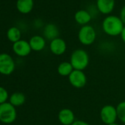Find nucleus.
I'll return each mask as SVG.
<instances>
[{
    "label": "nucleus",
    "instance_id": "20e7f679",
    "mask_svg": "<svg viewBox=\"0 0 125 125\" xmlns=\"http://www.w3.org/2000/svg\"><path fill=\"white\" fill-rule=\"evenodd\" d=\"M96 33L95 29L91 25L83 26L78 32V39L80 42L85 45L89 46L95 42Z\"/></svg>",
    "mask_w": 125,
    "mask_h": 125
},
{
    "label": "nucleus",
    "instance_id": "1a4fd4ad",
    "mask_svg": "<svg viewBox=\"0 0 125 125\" xmlns=\"http://www.w3.org/2000/svg\"><path fill=\"white\" fill-rule=\"evenodd\" d=\"M66 48L67 46L66 41L60 38H55L52 41H50L49 49L51 52L54 55L60 56L63 54L66 51Z\"/></svg>",
    "mask_w": 125,
    "mask_h": 125
},
{
    "label": "nucleus",
    "instance_id": "423d86ee",
    "mask_svg": "<svg viewBox=\"0 0 125 125\" xmlns=\"http://www.w3.org/2000/svg\"><path fill=\"white\" fill-rule=\"evenodd\" d=\"M100 118L106 125L115 123L118 118L116 107L111 104H106L100 110Z\"/></svg>",
    "mask_w": 125,
    "mask_h": 125
},
{
    "label": "nucleus",
    "instance_id": "5701e85b",
    "mask_svg": "<svg viewBox=\"0 0 125 125\" xmlns=\"http://www.w3.org/2000/svg\"><path fill=\"white\" fill-rule=\"evenodd\" d=\"M121 38L122 41L125 43V26H124V27L121 33Z\"/></svg>",
    "mask_w": 125,
    "mask_h": 125
},
{
    "label": "nucleus",
    "instance_id": "4468645a",
    "mask_svg": "<svg viewBox=\"0 0 125 125\" xmlns=\"http://www.w3.org/2000/svg\"><path fill=\"white\" fill-rule=\"evenodd\" d=\"M75 21L83 26L88 25L91 20V16L89 12L85 10H80L74 14Z\"/></svg>",
    "mask_w": 125,
    "mask_h": 125
},
{
    "label": "nucleus",
    "instance_id": "9d476101",
    "mask_svg": "<svg viewBox=\"0 0 125 125\" xmlns=\"http://www.w3.org/2000/svg\"><path fill=\"white\" fill-rule=\"evenodd\" d=\"M57 118L62 125H72L75 120L74 112L69 108H63L59 111Z\"/></svg>",
    "mask_w": 125,
    "mask_h": 125
},
{
    "label": "nucleus",
    "instance_id": "ddd939ff",
    "mask_svg": "<svg viewBox=\"0 0 125 125\" xmlns=\"http://www.w3.org/2000/svg\"><path fill=\"white\" fill-rule=\"evenodd\" d=\"M29 43H30L32 50L35 52L42 51L46 46V40L41 35L32 36L30 38Z\"/></svg>",
    "mask_w": 125,
    "mask_h": 125
},
{
    "label": "nucleus",
    "instance_id": "a211bd4d",
    "mask_svg": "<svg viewBox=\"0 0 125 125\" xmlns=\"http://www.w3.org/2000/svg\"><path fill=\"white\" fill-rule=\"evenodd\" d=\"M7 37L10 41L14 43L21 40V30L18 27H12L10 29H8L7 32Z\"/></svg>",
    "mask_w": 125,
    "mask_h": 125
},
{
    "label": "nucleus",
    "instance_id": "412c9836",
    "mask_svg": "<svg viewBox=\"0 0 125 125\" xmlns=\"http://www.w3.org/2000/svg\"><path fill=\"white\" fill-rule=\"evenodd\" d=\"M120 19H121L122 22L125 24V5L122 8L121 13H120Z\"/></svg>",
    "mask_w": 125,
    "mask_h": 125
},
{
    "label": "nucleus",
    "instance_id": "dca6fc26",
    "mask_svg": "<svg viewBox=\"0 0 125 125\" xmlns=\"http://www.w3.org/2000/svg\"><path fill=\"white\" fill-rule=\"evenodd\" d=\"M74 68L70 62H62L57 66V73L62 77H69L74 71Z\"/></svg>",
    "mask_w": 125,
    "mask_h": 125
},
{
    "label": "nucleus",
    "instance_id": "7ed1b4c3",
    "mask_svg": "<svg viewBox=\"0 0 125 125\" xmlns=\"http://www.w3.org/2000/svg\"><path fill=\"white\" fill-rule=\"evenodd\" d=\"M16 117V109L10 102H5L0 104V121L9 124L14 122Z\"/></svg>",
    "mask_w": 125,
    "mask_h": 125
},
{
    "label": "nucleus",
    "instance_id": "b1692460",
    "mask_svg": "<svg viewBox=\"0 0 125 125\" xmlns=\"http://www.w3.org/2000/svg\"><path fill=\"white\" fill-rule=\"evenodd\" d=\"M108 125H119V124H117V123H113V124H108Z\"/></svg>",
    "mask_w": 125,
    "mask_h": 125
},
{
    "label": "nucleus",
    "instance_id": "39448f33",
    "mask_svg": "<svg viewBox=\"0 0 125 125\" xmlns=\"http://www.w3.org/2000/svg\"><path fill=\"white\" fill-rule=\"evenodd\" d=\"M16 69L13 57L8 53L0 54V74L3 75L11 74Z\"/></svg>",
    "mask_w": 125,
    "mask_h": 125
},
{
    "label": "nucleus",
    "instance_id": "6e6552de",
    "mask_svg": "<svg viewBox=\"0 0 125 125\" xmlns=\"http://www.w3.org/2000/svg\"><path fill=\"white\" fill-rule=\"evenodd\" d=\"M13 51L19 57H27L30 54L32 49L28 41L20 40L13 44Z\"/></svg>",
    "mask_w": 125,
    "mask_h": 125
},
{
    "label": "nucleus",
    "instance_id": "0eeeda50",
    "mask_svg": "<svg viewBox=\"0 0 125 125\" xmlns=\"http://www.w3.org/2000/svg\"><path fill=\"white\" fill-rule=\"evenodd\" d=\"M69 83L75 88H82L87 83V77L83 71L74 70L68 77Z\"/></svg>",
    "mask_w": 125,
    "mask_h": 125
},
{
    "label": "nucleus",
    "instance_id": "f3484780",
    "mask_svg": "<svg viewBox=\"0 0 125 125\" xmlns=\"http://www.w3.org/2000/svg\"><path fill=\"white\" fill-rule=\"evenodd\" d=\"M25 100H26V97L23 93L15 92L10 95L9 102L16 107H19L24 104L25 102Z\"/></svg>",
    "mask_w": 125,
    "mask_h": 125
},
{
    "label": "nucleus",
    "instance_id": "f8f14e48",
    "mask_svg": "<svg viewBox=\"0 0 125 125\" xmlns=\"http://www.w3.org/2000/svg\"><path fill=\"white\" fill-rule=\"evenodd\" d=\"M59 30L57 27L54 24H48L45 26L43 29V36L44 38L52 41V40L59 38Z\"/></svg>",
    "mask_w": 125,
    "mask_h": 125
},
{
    "label": "nucleus",
    "instance_id": "4be33fe9",
    "mask_svg": "<svg viewBox=\"0 0 125 125\" xmlns=\"http://www.w3.org/2000/svg\"><path fill=\"white\" fill-rule=\"evenodd\" d=\"M72 125H91V124L83 120H77Z\"/></svg>",
    "mask_w": 125,
    "mask_h": 125
},
{
    "label": "nucleus",
    "instance_id": "f03ea898",
    "mask_svg": "<svg viewBox=\"0 0 125 125\" xmlns=\"http://www.w3.org/2000/svg\"><path fill=\"white\" fill-rule=\"evenodd\" d=\"M69 62L74 70L83 71L89 64V55L85 50L78 49L72 52Z\"/></svg>",
    "mask_w": 125,
    "mask_h": 125
},
{
    "label": "nucleus",
    "instance_id": "9b49d317",
    "mask_svg": "<svg viewBox=\"0 0 125 125\" xmlns=\"http://www.w3.org/2000/svg\"><path fill=\"white\" fill-rule=\"evenodd\" d=\"M96 6L102 14H110L114 9L115 0H96Z\"/></svg>",
    "mask_w": 125,
    "mask_h": 125
},
{
    "label": "nucleus",
    "instance_id": "6ab92c4d",
    "mask_svg": "<svg viewBox=\"0 0 125 125\" xmlns=\"http://www.w3.org/2000/svg\"><path fill=\"white\" fill-rule=\"evenodd\" d=\"M118 118L124 124H125V101H122L116 106Z\"/></svg>",
    "mask_w": 125,
    "mask_h": 125
},
{
    "label": "nucleus",
    "instance_id": "2eb2a0df",
    "mask_svg": "<svg viewBox=\"0 0 125 125\" xmlns=\"http://www.w3.org/2000/svg\"><path fill=\"white\" fill-rule=\"evenodd\" d=\"M33 0H17L16 2L17 10L23 14L30 13L33 8Z\"/></svg>",
    "mask_w": 125,
    "mask_h": 125
},
{
    "label": "nucleus",
    "instance_id": "aec40b11",
    "mask_svg": "<svg viewBox=\"0 0 125 125\" xmlns=\"http://www.w3.org/2000/svg\"><path fill=\"white\" fill-rule=\"evenodd\" d=\"M9 95L8 91L2 86H0V104L7 102Z\"/></svg>",
    "mask_w": 125,
    "mask_h": 125
},
{
    "label": "nucleus",
    "instance_id": "f257e3e1",
    "mask_svg": "<svg viewBox=\"0 0 125 125\" xmlns=\"http://www.w3.org/2000/svg\"><path fill=\"white\" fill-rule=\"evenodd\" d=\"M124 26L120 17L116 16H108L102 21V30L110 36L121 35Z\"/></svg>",
    "mask_w": 125,
    "mask_h": 125
}]
</instances>
